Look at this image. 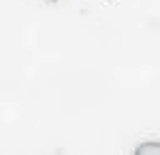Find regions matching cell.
<instances>
[{
	"instance_id": "obj_1",
	"label": "cell",
	"mask_w": 160,
	"mask_h": 155,
	"mask_svg": "<svg viewBox=\"0 0 160 155\" xmlns=\"http://www.w3.org/2000/svg\"><path fill=\"white\" fill-rule=\"evenodd\" d=\"M135 155H160V142H158V140L140 142V145L135 148Z\"/></svg>"
},
{
	"instance_id": "obj_2",
	"label": "cell",
	"mask_w": 160,
	"mask_h": 155,
	"mask_svg": "<svg viewBox=\"0 0 160 155\" xmlns=\"http://www.w3.org/2000/svg\"><path fill=\"white\" fill-rule=\"evenodd\" d=\"M50 2H60V0H50Z\"/></svg>"
}]
</instances>
